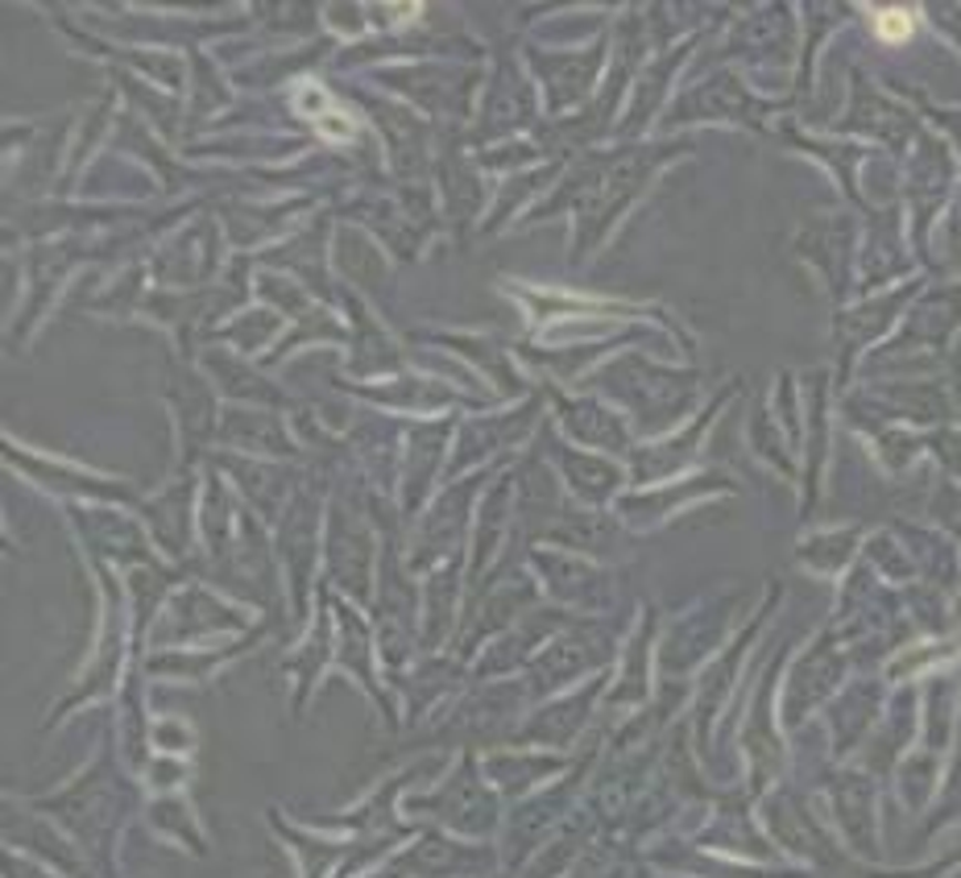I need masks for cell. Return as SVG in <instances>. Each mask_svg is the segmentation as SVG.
<instances>
[{
	"instance_id": "6da1fadb",
	"label": "cell",
	"mask_w": 961,
	"mask_h": 878,
	"mask_svg": "<svg viewBox=\"0 0 961 878\" xmlns=\"http://www.w3.org/2000/svg\"><path fill=\"white\" fill-rule=\"evenodd\" d=\"M294 104H299V108L307 113L311 125H320V129H324L327 137H344V133L336 129V121L353 125V121H348V116L341 113V104L327 96V92H320L315 83H303V87H299V96H294Z\"/></svg>"
},
{
	"instance_id": "7a4b0ae2",
	"label": "cell",
	"mask_w": 961,
	"mask_h": 878,
	"mask_svg": "<svg viewBox=\"0 0 961 878\" xmlns=\"http://www.w3.org/2000/svg\"><path fill=\"white\" fill-rule=\"evenodd\" d=\"M870 17H875V33L882 42H908L916 30L912 9H875Z\"/></svg>"
}]
</instances>
